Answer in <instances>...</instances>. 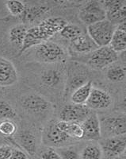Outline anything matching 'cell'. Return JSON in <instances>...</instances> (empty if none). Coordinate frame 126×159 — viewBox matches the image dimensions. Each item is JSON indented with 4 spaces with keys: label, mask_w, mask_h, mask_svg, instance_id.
Listing matches in <instances>:
<instances>
[{
    "label": "cell",
    "mask_w": 126,
    "mask_h": 159,
    "mask_svg": "<svg viewBox=\"0 0 126 159\" xmlns=\"http://www.w3.org/2000/svg\"><path fill=\"white\" fill-rule=\"evenodd\" d=\"M17 131V125L11 119H4L0 122V134L6 137H11Z\"/></svg>",
    "instance_id": "4316f807"
},
{
    "label": "cell",
    "mask_w": 126,
    "mask_h": 159,
    "mask_svg": "<svg viewBox=\"0 0 126 159\" xmlns=\"http://www.w3.org/2000/svg\"><path fill=\"white\" fill-rule=\"evenodd\" d=\"M10 159H29L27 154L19 149H13Z\"/></svg>",
    "instance_id": "836d02e7"
},
{
    "label": "cell",
    "mask_w": 126,
    "mask_h": 159,
    "mask_svg": "<svg viewBox=\"0 0 126 159\" xmlns=\"http://www.w3.org/2000/svg\"><path fill=\"white\" fill-rule=\"evenodd\" d=\"M67 24V21L63 18L59 17H52L43 20L37 26L42 34L45 35L46 39L49 40L56 34L60 32Z\"/></svg>",
    "instance_id": "5bb4252c"
},
{
    "label": "cell",
    "mask_w": 126,
    "mask_h": 159,
    "mask_svg": "<svg viewBox=\"0 0 126 159\" xmlns=\"http://www.w3.org/2000/svg\"><path fill=\"white\" fill-rule=\"evenodd\" d=\"M92 89H93L92 81L88 80L84 84L74 90L73 93L72 94V96H71V100H72V103L80 105L86 104L87 99L90 96Z\"/></svg>",
    "instance_id": "e0dca14e"
},
{
    "label": "cell",
    "mask_w": 126,
    "mask_h": 159,
    "mask_svg": "<svg viewBox=\"0 0 126 159\" xmlns=\"http://www.w3.org/2000/svg\"><path fill=\"white\" fill-rule=\"evenodd\" d=\"M41 159H62L55 149L52 147H48L41 153Z\"/></svg>",
    "instance_id": "4dcf8cb0"
},
{
    "label": "cell",
    "mask_w": 126,
    "mask_h": 159,
    "mask_svg": "<svg viewBox=\"0 0 126 159\" xmlns=\"http://www.w3.org/2000/svg\"><path fill=\"white\" fill-rule=\"evenodd\" d=\"M102 153L109 158L117 157L125 150V135L113 136L105 139L100 146Z\"/></svg>",
    "instance_id": "ba28073f"
},
{
    "label": "cell",
    "mask_w": 126,
    "mask_h": 159,
    "mask_svg": "<svg viewBox=\"0 0 126 159\" xmlns=\"http://www.w3.org/2000/svg\"><path fill=\"white\" fill-rule=\"evenodd\" d=\"M56 124L59 130L64 132L69 137L74 139H83V131L81 124L64 121H57Z\"/></svg>",
    "instance_id": "ac0fdd59"
},
{
    "label": "cell",
    "mask_w": 126,
    "mask_h": 159,
    "mask_svg": "<svg viewBox=\"0 0 126 159\" xmlns=\"http://www.w3.org/2000/svg\"><path fill=\"white\" fill-rule=\"evenodd\" d=\"M27 31V26L24 24H18V25L13 26L9 31L10 42L21 48L24 42V39L26 36Z\"/></svg>",
    "instance_id": "ffe728a7"
},
{
    "label": "cell",
    "mask_w": 126,
    "mask_h": 159,
    "mask_svg": "<svg viewBox=\"0 0 126 159\" xmlns=\"http://www.w3.org/2000/svg\"><path fill=\"white\" fill-rule=\"evenodd\" d=\"M79 18L83 23L90 25L106 19V15L101 2L90 1L86 2L79 10Z\"/></svg>",
    "instance_id": "3957f363"
},
{
    "label": "cell",
    "mask_w": 126,
    "mask_h": 159,
    "mask_svg": "<svg viewBox=\"0 0 126 159\" xmlns=\"http://www.w3.org/2000/svg\"><path fill=\"white\" fill-rule=\"evenodd\" d=\"M100 120L95 112L91 111L88 117L82 123L83 131V139L87 141H98L102 137Z\"/></svg>",
    "instance_id": "9c48e42d"
},
{
    "label": "cell",
    "mask_w": 126,
    "mask_h": 159,
    "mask_svg": "<svg viewBox=\"0 0 126 159\" xmlns=\"http://www.w3.org/2000/svg\"><path fill=\"white\" fill-rule=\"evenodd\" d=\"M18 81V72L12 62L0 57V87H9Z\"/></svg>",
    "instance_id": "7c38bea8"
},
{
    "label": "cell",
    "mask_w": 126,
    "mask_h": 159,
    "mask_svg": "<svg viewBox=\"0 0 126 159\" xmlns=\"http://www.w3.org/2000/svg\"><path fill=\"white\" fill-rule=\"evenodd\" d=\"M101 125V130L103 129L109 137L119 135H125L126 119L125 116H110L105 118Z\"/></svg>",
    "instance_id": "30bf717a"
},
{
    "label": "cell",
    "mask_w": 126,
    "mask_h": 159,
    "mask_svg": "<svg viewBox=\"0 0 126 159\" xmlns=\"http://www.w3.org/2000/svg\"><path fill=\"white\" fill-rule=\"evenodd\" d=\"M17 113L10 103L7 102L0 100V118L5 119H15Z\"/></svg>",
    "instance_id": "83f0119b"
},
{
    "label": "cell",
    "mask_w": 126,
    "mask_h": 159,
    "mask_svg": "<svg viewBox=\"0 0 126 159\" xmlns=\"http://www.w3.org/2000/svg\"><path fill=\"white\" fill-rule=\"evenodd\" d=\"M18 141L22 148L25 149V151H27L29 155L33 156L36 154V138L33 133L28 130L22 131L18 135Z\"/></svg>",
    "instance_id": "d6986e66"
},
{
    "label": "cell",
    "mask_w": 126,
    "mask_h": 159,
    "mask_svg": "<svg viewBox=\"0 0 126 159\" xmlns=\"http://www.w3.org/2000/svg\"><path fill=\"white\" fill-rule=\"evenodd\" d=\"M5 4L10 14L14 16L22 15L25 10V4L20 1H7Z\"/></svg>",
    "instance_id": "f1b7e54d"
},
{
    "label": "cell",
    "mask_w": 126,
    "mask_h": 159,
    "mask_svg": "<svg viewBox=\"0 0 126 159\" xmlns=\"http://www.w3.org/2000/svg\"><path fill=\"white\" fill-rule=\"evenodd\" d=\"M72 138L69 137L64 132L59 130L56 124V122H52L45 128L43 134V141L45 144L51 147H63L73 141Z\"/></svg>",
    "instance_id": "5b68a950"
},
{
    "label": "cell",
    "mask_w": 126,
    "mask_h": 159,
    "mask_svg": "<svg viewBox=\"0 0 126 159\" xmlns=\"http://www.w3.org/2000/svg\"><path fill=\"white\" fill-rule=\"evenodd\" d=\"M117 52L113 50L110 45L98 47L92 52L88 60V65L96 69H102L108 67L117 61Z\"/></svg>",
    "instance_id": "277c9868"
},
{
    "label": "cell",
    "mask_w": 126,
    "mask_h": 159,
    "mask_svg": "<svg viewBox=\"0 0 126 159\" xmlns=\"http://www.w3.org/2000/svg\"><path fill=\"white\" fill-rule=\"evenodd\" d=\"M103 6L106 19L115 26L119 24L125 22L126 7L124 1L120 0H110L101 2Z\"/></svg>",
    "instance_id": "52a82bcc"
},
{
    "label": "cell",
    "mask_w": 126,
    "mask_h": 159,
    "mask_svg": "<svg viewBox=\"0 0 126 159\" xmlns=\"http://www.w3.org/2000/svg\"><path fill=\"white\" fill-rule=\"evenodd\" d=\"M49 7L45 6H34L31 7H25L22 14V18L25 22H33L41 18L49 11Z\"/></svg>",
    "instance_id": "44dd1931"
},
{
    "label": "cell",
    "mask_w": 126,
    "mask_h": 159,
    "mask_svg": "<svg viewBox=\"0 0 126 159\" xmlns=\"http://www.w3.org/2000/svg\"><path fill=\"white\" fill-rule=\"evenodd\" d=\"M92 111L86 104H70L65 106L59 113L60 121L82 124Z\"/></svg>",
    "instance_id": "8992f818"
},
{
    "label": "cell",
    "mask_w": 126,
    "mask_h": 159,
    "mask_svg": "<svg viewBox=\"0 0 126 159\" xmlns=\"http://www.w3.org/2000/svg\"><path fill=\"white\" fill-rule=\"evenodd\" d=\"M102 154L99 145L89 144L83 149L80 157L81 159H102Z\"/></svg>",
    "instance_id": "603a6c76"
},
{
    "label": "cell",
    "mask_w": 126,
    "mask_h": 159,
    "mask_svg": "<svg viewBox=\"0 0 126 159\" xmlns=\"http://www.w3.org/2000/svg\"><path fill=\"white\" fill-rule=\"evenodd\" d=\"M45 42H48V40L42 34L38 26L29 28L28 29L27 34L24 39L22 47L20 48V53H22L34 45H39L40 44Z\"/></svg>",
    "instance_id": "9a60e30c"
},
{
    "label": "cell",
    "mask_w": 126,
    "mask_h": 159,
    "mask_svg": "<svg viewBox=\"0 0 126 159\" xmlns=\"http://www.w3.org/2000/svg\"><path fill=\"white\" fill-rule=\"evenodd\" d=\"M71 42V47L75 52L79 53H87L94 52L98 46L93 40L89 37L87 34H82L80 36L72 40Z\"/></svg>",
    "instance_id": "2e32d148"
},
{
    "label": "cell",
    "mask_w": 126,
    "mask_h": 159,
    "mask_svg": "<svg viewBox=\"0 0 126 159\" xmlns=\"http://www.w3.org/2000/svg\"><path fill=\"white\" fill-rule=\"evenodd\" d=\"M86 82H87V80H86V77H84V76H75V77L72 80V81H71V88L74 89V90H76V89H78V88H79L83 84H84Z\"/></svg>",
    "instance_id": "1f68e13d"
},
{
    "label": "cell",
    "mask_w": 126,
    "mask_h": 159,
    "mask_svg": "<svg viewBox=\"0 0 126 159\" xmlns=\"http://www.w3.org/2000/svg\"><path fill=\"white\" fill-rule=\"evenodd\" d=\"M60 36L62 38H65V39L68 40L70 42H72V40L76 39L79 36L83 34V30L79 26L77 25H74V24H68L65 25L64 27L61 30V31L59 32Z\"/></svg>",
    "instance_id": "cb8c5ba5"
},
{
    "label": "cell",
    "mask_w": 126,
    "mask_h": 159,
    "mask_svg": "<svg viewBox=\"0 0 126 159\" xmlns=\"http://www.w3.org/2000/svg\"><path fill=\"white\" fill-rule=\"evenodd\" d=\"M110 47L116 52H122L126 49V33L121 30L115 29L114 34L112 36Z\"/></svg>",
    "instance_id": "7402d4cb"
},
{
    "label": "cell",
    "mask_w": 126,
    "mask_h": 159,
    "mask_svg": "<svg viewBox=\"0 0 126 159\" xmlns=\"http://www.w3.org/2000/svg\"><path fill=\"white\" fill-rule=\"evenodd\" d=\"M111 103L112 98L108 92L93 88L86 105L90 110H103L108 108Z\"/></svg>",
    "instance_id": "4fadbf2b"
},
{
    "label": "cell",
    "mask_w": 126,
    "mask_h": 159,
    "mask_svg": "<svg viewBox=\"0 0 126 159\" xmlns=\"http://www.w3.org/2000/svg\"><path fill=\"white\" fill-rule=\"evenodd\" d=\"M35 56L39 61L53 64L63 61L66 53L64 49L57 43L45 42L37 45Z\"/></svg>",
    "instance_id": "7a4b0ae2"
},
{
    "label": "cell",
    "mask_w": 126,
    "mask_h": 159,
    "mask_svg": "<svg viewBox=\"0 0 126 159\" xmlns=\"http://www.w3.org/2000/svg\"><path fill=\"white\" fill-rule=\"evenodd\" d=\"M116 26L107 19L87 25V34L98 47L109 45Z\"/></svg>",
    "instance_id": "6da1fadb"
},
{
    "label": "cell",
    "mask_w": 126,
    "mask_h": 159,
    "mask_svg": "<svg viewBox=\"0 0 126 159\" xmlns=\"http://www.w3.org/2000/svg\"><path fill=\"white\" fill-rule=\"evenodd\" d=\"M22 105L25 110L36 115L43 114L50 109L49 102L39 95H28L23 98Z\"/></svg>",
    "instance_id": "8fae6325"
},
{
    "label": "cell",
    "mask_w": 126,
    "mask_h": 159,
    "mask_svg": "<svg viewBox=\"0 0 126 159\" xmlns=\"http://www.w3.org/2000/svg\"><path fill=\"white\" fill-rule=\"evenodd\" d=\"M106 77L112 82H121L125 77V69L121 65H113L108 69Z\"/></svg>",
    "instance_id": "484cf974"
},
{
    "label": "cell",
    "mask_w": 126,
    "mask_h": 159,
    "mask_svg": "<svg viewBox=\"0 0 126 159\" xmlns=\"http://www.w3.org/2000/svg\"><path fill=\"white\" fill-rule=\"evenodd\" d=\"M61 76L58 71L50 69L43 73L41 76V81L47 87H54L60 82Z\"/></svg>",
    "instance_id": "d4e9b609"
},
{
    "label": "cell",
    "mask_w": 126,
    "mask_h": 159,
    "mask_svg": "<svg viewBox=\"0 0 126 159\" xmlns=\"http://www.w3.org/2000/svg\"><path fill=\"white\" fill-rule=\"evenodd\" d=\"M13 148L10 146L4 145L0 147V159H10Z\"/></svg>",
    "instance_id": "d6a6232c"
},
{
    "label": "cell",
    "mask_w": 126,
    "mask_h": 159,
    "mask_svg": "<svg viewBox=\"0 0 126 159\" xmlns=\"http://www.w3.org/2000/svg\"><path fill=\"white\" fill-rule=\"evenodd\" d=\"M62 159H79V155L75 149L68 147H59L56 150Z\"/></svg>",
    "instance_id": "f546056e"
}]
</instances>
